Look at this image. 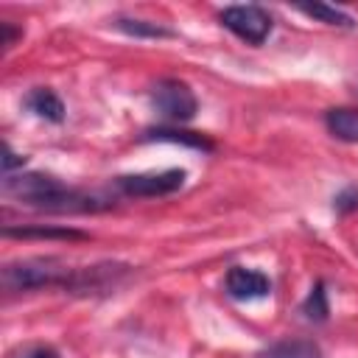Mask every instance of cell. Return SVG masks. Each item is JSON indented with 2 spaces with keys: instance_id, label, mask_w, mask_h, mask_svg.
Wrapping results in <instances>:
<instances>
[{
  "instance_id": "cell-5",
  "label": "cell",
  "mask_w": 358,
  "mask_h": 358,
  "mask_svg": "<svg viewBox=\"0 0 358 358\" xmlns=\"http://www.w3.org/2000/svg\"><path fill=\"white\" fill-rule=\"evenodd\" d=\"M117 185L126 196H140V199L168 196L185 185V171L171 168V171H159V173L157 171L154 173H131V176H120Z\"/></svg>"
},
{
  "instance_id": "cell-15",
  "label": "cell",
  "mask_w": 358,
  "mask_h": 358,
  "mask_svg": "<svg viewBox=\"0 0 358 358\" xmlns=\"http://www.w3.org/2000/svg\"><path fill=\"white\" fill-rule=\"evenodd\" d=\"M115 25L131 36H171L173 34V31H168L157 22H145V20H123L120 17V20H115Z\"/></svg>"
},
{
  "instance_id": "cell-19",
  "label": "cell",
  "mask_w": 358,
  "mask_h": 358,
  "mask_svg": "<svg viewBox=\"0 0 358 358\" xmlns=\"http://www.w3.org/2000/svg\"><path fill=\"white\" fill-rule=\"evenodd\" d=\"M0 31H3V48H11L14 45V36H17V31L11 28V22H0Z\"/></svg>"
},
{
  "instance_id": "cell-8",
  "label": "cell",
  "mask_w": 358,
  "mask_h": 358,
  "mask_svg": "<svg viewBox=\"0 0 358 358\" xmlns=\"http://www.w3.org/2000/svg\"><path fill=\"white\" fill-rule=\"evenodd\" d=\"M25 106H28L34 115H39V117H45V120H50V123H62V120H64V103H62L59 95H56L53 90H48V87L31 90V92L25 95Z\"/></svg>"
},
{
  "instance_id": "cell-12",
  "label": "cell",
  "mask_w": 358,
  "mask_h": 358,
  "mask_svg": "<svg viewBox=\"0 0 358 358\" xmlns=\"http://www.w3.org/2000/svg\"><path fill=\"white\" fill-rule=\"evenodd\" d=\"M302 14L313 17V20H322L327 25H338V28H352L355 20L350 14H344L341 8H333V6H324V3H313V6H299Z\"/></svg>"
},
{
  "instance_id": "cell-6",
  "label": "cell",
  "mask_w": 358,
  "mask_h": 358,
  "mask_svg": "<svg viewBox=\"0 0 358 358\" xmlns=\"http://www.w3.org/2000/svg\"><path fill=\"white\" fill-rule=\"evenodd\" d=\"M129 266H115V263H103V266H90V268H76L70 271L64 288L73 294H106L117 285V280L126 274Z\"/></svg>"
},
{
  "instance_id": "cell-16",
  "label": "cell",
  "mask_w": 358,
  "mask_h": 358,
  "mask_svg": "<svg viewBox=\"0 0 358 358\" xmlns=\"http://www.w3.org/2000/svg\"><path fill=\"white\" fill-rule=\"evenodd\" d=\"M358 207V187H347L344 193L336 196V210L338 213H347V210H355Z\"/></svg>"
},
{
  "instance_id": "cell-9",
  "label": "cell",
  "mask_w": 358,
  "mask_h": 358,
  "mask_svg": "<svg viewBox=\"0 0 358 358\" xmlns=\"http://www.w3.org/2000/svg\"><path fill=\"white\" fill-rule=\"evenodd\" d=\"M324 123L333 137H338L344 143H358V109H352V106L330 109L324 115Z\"/></svg>"
},
{
  "instance_id": "cell-18",
  "label": "cell",
  "mask_w": 358,
  "mask_h": 358,
  "mask_svg": "<svg viewBox=\"0 0 358 358\" xmlns=\"http://www.w3.org/2000/svg\"><path fill=\"white\" fill-rule=\"evenodd\" d=\"M17 358H59V355L50 347H31V350H22Z\"/></svg>"
},
{
  "instance_id": "cell-7",
  "label": "cell",
  "mask_w": 358,
  "mask_h": 358,
  "mask_svg": "<svg viewBox=\"0 0 358 358\" xmlns=\"http://www.w3.org/2000/svg\"><path fill=\"white\" fill-rule=\"evenodd\" d=\"M271 291V282L266 274L255 268H229L227 274V294L235 299H260Z\"/></svg>"
},
{
  "instance_id": "cell-17",
  "label": "cell",
  "mask_w": 358,
  "mask_h": 358,
  "mask_svg": "<svg viewBox=\"0 0 358 358\" xmlns=\"http://www.w3.org/2000/svg\"><path fill=\"white\" fill-rule=\"evenodd\" d=\"M22 165H25V157L14 154V151H11V145H8V143H3V171H6V176H8L14 168H22Z\"/></svg>"
},
{
  "instance_id": "cell-14",
  "label": "cell",
  "mask_w": 358,
  "mask_h": 358,
  "mask_svg": "<svg viewBox=\"0 0 358 358\" xmlns=\"http://www.w3.org/2000/svg\"><path fill=\"white\" fill-rule=\"evenodd\" d=\"M302 313L313 322H324L327 319V296H324V285L316 282L308 294V299L302 302Z\"/></svg>"
},
{
  "instance_id": "cell-10",
  "label": "cell",
  "mask_w": 358,
  "mask_h": 358,
  "mask_svg": "<svg viewBox=\"0 0 358 358\" xmlns=\"http://www.w3.org/2000/svg\"><path fill=\"white\" fill-rule=\"evenodd\" d=\"M260 358H324L316 341L308 338H291V341H277L268 350L260 352Z\"/></svg>"
},
{
  "instance_id": "cell-1",
  "label": "cell",
  "mask_w": 358,
  "mask_h": 358,
  "mask_svg": "<svg viewBox=\"0 0 358 358\" xmlns=\"http://www.w3.org/2000/svg\"><path fill=\"white\" fill-rule=\"evenodd\" d=\"M3 190L36 210H48V213H92L106 207L103 201H98L90 193L73 190L67 185H62L53 176L45 173H20V176H6L3 179Z\"/></svg>"
},
{
  "instance_id": "cell-4",
  "label": "cell",
  "mask_w": 358,
  "mask_h": 358,
  "mask_svg": "<svg viewBox=\"0 0 358 358\" xmlns=\"http://www.w3.org/2000/svg\"><path fill=\"white\" fill-rule=\"evenodd\" d=\"M221 25L249 45H263L271 34V17L260 6H227L221 11Z\"/></svg>"
},
{
  "instance_id": "cell-11",
  "label": "cell",
  "mask_w": 358,
  "mask_h": 358,
  "mask_svg": "<svg viewBox=\"0 0 358 358\" xmlns=\"http://www.w3.org/2000/svg\"><path fill=\"white\" fill-rule=\"evenodd\" d=\"M145 140H168V143H185V145H193V148H204L210 151L213 143L196 131H179V129H151L145 131Z\"/></svg>"
},
{
  "instance_id": "cell-3",
  "label": "cell",
  "mask_w": 358,
  "mask_h": 358,
  "mask_svg": "<svg viewBox=\"0 0 358 358\" xmlns=\"http://www.w3.org/2000/svg\"><path fill=\"white\" fill-rule=\"evenodd\" d=\"M151 103L165 120H190L199 109L193 90L179 78H162L151 90Z\"/></svg>"
},
{
  "instance_id": "cell-2",
  "label": "cell",
  "mask_w": 358,
  "mask_h": 358,
  "mask_svg": "<svg viewBox=\"0 0 358 358\" xmlns=\"http://www.w3.org/2000/svg\"><path fill=\"white\" fill-rule=\"evenodd\" d=\"M70 268H64L56 257H25L3 266V288L6 291H34L45 285H64Z\"/></svg>"
},
{
  "instance_id": "cell-13",
  "label": "cell",
  "mask_w": 358,
  "mask_h": 358,
  "mask_svg": "<svg viewBox=\"0 0 358 358\" xmlns=\"http://www.w3.org/2000/svg\"><path fill=\"white\" fill-rule=\"evenodd\" d=\"M3 232L8 238H64V241H81L84 238V232H76V229H53V227H22V229L6 227Z\"/></svg>"
}]
</instances>
